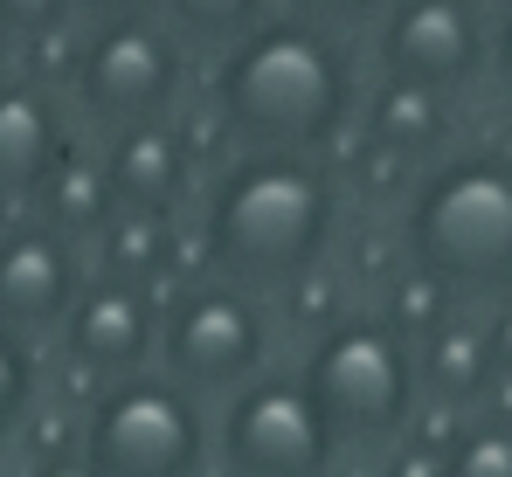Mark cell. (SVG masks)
<instances>
[{"label":"cell","instance_id":"obj_21","mask_svg":"<svg viewBox=\"0 0 512 477\" xmlns=\"http://www.w3.org/2000/svg\"><path fill=\"white\" fill-rule=\"evenodd\" d=\"M443 471L450 477H512V429H499V422L464 429L457 450H443Z\"/></svg>","mask_w":512,"mask_h":477},{"label":"cell","instance_id":"obj_22","mask_svg":"<svg viewBox=\"0 0 512 477\" xmlns=\"http://www.w3.org/2000/svg\"><path fill=\"white\" fill-rule=\"evenodd\" d=\"M277 7L298 14V21H319V28H333V35H353V28H374L388 0H277Z\"/></svg>","mask_w":512,"mask_h":477},{"label":"cell","instance_id":"obj_11","mask_svg":"<svg viewBox=\"0 0 512 477\" xmlns=\"http://www.w3.org/2000/svg\"><path fill=\"white\" fill-rule=\"evenodd\" d=\"M104 159V180H111V201L125 215H153V222H180L194 215V194H201V159L187 125H132V132H104L97 139Z\"/></svg>","mask_w":512,"mask_h":477},{"label":"cell","instance_id":"obj_5","mask_svg":"<svg viewBox=\"0 0 512 477\" xmlns=\"http://www.w3.org/2000/svg\"><path fill=\"white\" fill-rule=\"evenodd\" d=\"M63 97L77 132H97V139L132 125H167L194 97V49L167 21H97L77 35Z\"/></svg>","mask_w":512,"mask_h":477},{"label":"cell","instance_id":"obj_20","mask_svg":"<svg viewBox=\"0 0 512 477\" xmlns=\"http://www.w3.org/2000/svg\"><path fill=\"white\" fill-rule=\"evenodd\" d=\"M0 28H7L14 49H28V42L70 35V28H84V21H77V0H0Z\"/></svg>","mask_w":512,"mask_h":477},{"label":"cell","instance_id":"obj_14","mask_svg":"<svg viewBox=\"0 0 512 477\" xmlns=\"http://www.w3.org/2000/svg\"><path fill=\"white\" fill-rule=\"evenodd\" d=\"M353 139H367L374 153L388 159H429L443 153V139H450V97H429L416 83H388L374 77L360 90V118H353Z\"/></svg>","mask_w":512,"mask_h":477},{"label":"cell","instance_id":"obj_9","mask_svg":"<svg viewBox=\"0 0 512 477\" xmlns=\"http://www.w3.org/2000/svg\"><path fill=\"white\" fill-rule=\"evenodd\" d=\"M492 70V21L478 0H388L374 21V77L416 83L429 97L471 90Z\"/></svg>","mask_w":512,"mask_h":477},{"label":"cell","instance_id":"obj_17","mask_svg":"<svg viewBox=\"0 0 512 477\" xmlns=\"http://www.w3.org/2000/svg\"><path fill=\"white\" fill-rule=\"evenodd\" d=\"M97 277L111 284H139V291H160L173 277V249H180V222H153V215H111L97 229Z\"/></svg>","mask_w":512,"mask_h":477},{"label":"cell","instance_id":"obj_25","mask_svg":"<svg viewBox=\"0 0 512 477\" xmlns=\"http://www.w3.org/2000/svg\"><path fill=\"white\" fill-rule=\"evenodd\" d=\"M485 346H492V374H512V291L499 298V312L485 325Z\"/></svg>","mask_w":512,"mask_h":477},{"label":"cell","instance_id":"obj_23","mask_svg":"<svg viewBox=\"0 0 512 477\" xmlns=\"http://www.w3.org/2000/svg\"><path fill=\"white\" fill-rule=\"evenodd\" d=\"M167 0H77V21L97 28V21H160Z\"/></svg>","mask_w":512,"mask_h":477},{"label":"cell","instance_id":"obj_1","mask_svg":"<svg viewBox=\"0 0 512 477\" xmlns=\"http://www.w3.org/2000/svg\"><path fill=\"white\" fill-rule=\"evenodd\" d=\"M360 90H367V70L353 35H333L277 7L243 42L208 56L201 118L229 139V153L333 159V146L353 139Z\"/></svg>","mask_w":512,"mask_h":477},{"label":"cell","instance_id":"obj_26","mask_svg":"<svg viewBox=\"0 0 512 477\" xmlns=\"http://www.w3.org/2000/svg\"><path fill=\"white\" fill-rule=\"evenodd\" d=\"M492 70H499V83L512 90V0L499 7V21H492Z\"/></svg>","mask_w":512,"mask_h":477},{"label":"cell","instance_id":"obj_28","mask_svg":"<svg viewBox=\"0 0 512 477\" xmlns=\"http://www.w3.org/2000/svg\"><path fill=\"white\" fill-rule=\"evenodd\" d=\"M14 70V42H7V28H0V77Z\"/></svg>","mask_w":512,"mask_h":477},{"label":"cell","instance_id":"obj_15","mask_svg":"<svg viewBox=\"0 0 512 477\" xmlns=\"http://www.w3.org/2000/svg\"><path fill=\"white\" fill-rule=\"evenodd\" d=\"M28 215H35L42 229H56L63 242H77V249H90V242H97V229L118 215L111 180H104V159H97V139H77L70 153L56 159V173L35 187Z\"/></svg>","mask_w":512,"mask_h":477},{"label":"cell","instance_id":"obj_19","mask_svg":"<svg viewBox=\"0 0 512 477\" xmlns=\"http://www.w3.org/2000/svg\"><path fill=\"white\" fill-rule=\"evenodd\" d=\"M35 388H42V367H35V346L21 332L0 325V436H14L28 415H35Z\"/></svg>","mask_w":512,"mask_h":477},{"label":"cell","instance_id":"obj_2","mask_svg":"<svg viewBox=\"0 0 512 477\" xmlns=\"http://www.w3.org/2000/svg\"><path fill=\"white\" fill-rule=\"evenodd\" d=\"M346 222L340 166L298 153H229L201 173L194 194V236L208 256V277L243 291H298L312 270H326Z\"/></svg>","mask_w":512,"mask_h":477},{"label":"cell","instance_id":"obj_4","mask_svg":"<svg viewBox=\"0 0 512 477\" xmlns=\"http://www.w3.org/2000/svg\"><path fill=\"white\" fill-rule=\"evenodd\" d=\"M298 388L340 443H388L416 415V346L381 312H340L305 346Z\"/></svg>","mask_w":512,"mask_h":477},{"label":"cell","instance_id":"obj_7","mask_svg":"<svg viewBox=\"0 0 512 477\" xmlns=\"http://www.w3.org/2000/svg\"><path fill=\"white\" fill-rule=\"evenodd\" d=\"M84 464L97 477H201L208 415L167 374H125L90 401Z\"/></svg>","mask_w":512,"mask_h":477},{"label":"cell","instance_id":"obj_8","mask_svg":"<svg viewBox=\"0 0 512 477\" xmlns=\"http://www.w3.org/2000/svg\"><path fill=\"white\" fill-rule=\"evenodd\" d=\"M208 450L222 457L229 477H333L340 464V436L298 388V374H270V367L229 395L222 422L208 429Z\"/></svg>","mask_w":512,"mask_h":477},{"label":"cell","instance_id":"obj_27","mask_svg":"<svg viewBox=\"0 0 512 477\" xmlns=\"http://www.w3.org/2000/svg\"><path fill=\"white\" fill-rule=\"evenodd\" d=\"M28 477H97V471H90L84 457H42V464H35Z\"/></svg>","mask_w":512,"mask_h":477},{"label":"cell","instance_id":"obj_16","mask_svg":"<svg viewBox=\"0 0 512 477\" xmlns=\"http://www.w3.org/2000/svg\"><path fill=\"white\" fill-rule=\"evenodd\" d=\"M485 381H492V346H485V325L478 318H443V325H429L423 346H416V388L429 395H443L450 408H464V401L485 395Z\"/></svg>","mask_w":512,"mask_h":477},{"label":"cell","instance_id":"obj_6","mask_svg":"<svg viewBox=\"0 0 512 477\" xmlns=\"http://www.w3.org/2000/svg\"><path fill=\"white\" fill-rule=\"evenodd\" d=\"M160 374L187 395H236L270 367V312L256 291L222 277H187L160 298Z\"/></svg>","mask_w":512,"mask_h":477},{"label":"cell","instance_id":"obj_24","mask_svg":"<svg viewBox=\"0 0 512 477\" xmlns=\"http://www.w3.org/2000/svg\"><path fill=\"white\" fill-rule=\"evenodd\" d=\"M388 477H450V471H443V450L436 443H402L388 457Z\"/></svg>","mask_w":512,"mask_h":477},{"label":"cell","instance_id":"obj_13","mask_svg":"<svg viewBox=\"0 0 512 477\" xmlns=\"http://www.w3.org/2000/svg\"><path fill=\"white\" fill-rule=\"evenodd\" d=\"M153 346H160V291H139V284L90 277L63 318V353L104 388L125 374H146Z\"/></svg>","mask_w":512,"mask_h":477},{"label":"cell","instance_id":"obj_3","mask_svg":"<svg viewBox=\"0 0 512 477\" xmlns=\"http://www.w3.org/2000/svg\"><path fill=\"white\" fill-rule=\"evenodd\" d=\"M409 270L436 277L450 298H506L512 291V153L429 159L402 201Z\"/></svg>","mask_w":512,"mask_h":477},{"label":"cell","instance_id":"obj_18","mask_svg":"<svg viewBox=\"0 0 512 477\" xmlns=\"http://www.w3.org/2000/svg\"><path fill=\"white\" fill-rule=\"evenodd\" d=\"M277 0H167L160 21L194 49V56H222L229 42H243L256 21H270Z\"/></svg>","mask_w":512,"mask_h":477},{"label":"cell","instance_id":"obj_10","mask_svg":"<svg viewBox=\"0 0 512 477\" xmlns=\"http://www.w3.org/2000/svg\"><path fill=\"white\" fill-rule=\"evenodd\" d=\"M84 249L42 229L35 215H7L0 222V325L21 332L28 346L42 332H63V318L84 291Z\"/></svg>","mask_w":512,"mask_h":477},{"label":"cell","instance_id":"obj_12","mask_svg":"<svg viewBox=\"0 0 512 477\" xmlns=\"http://www.w3.org/2000/svg\"><path fill=\"white\" fill-rule=\"evenodd\" d=\"M77 139L84 132H77L63 90L21 77V70L0 77V222L7 215H28L35 187L56 173V159L70 153Z\"/></svg>","mask_w":512,"mask_h":477}]
</instances>
